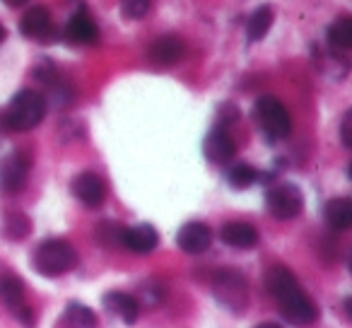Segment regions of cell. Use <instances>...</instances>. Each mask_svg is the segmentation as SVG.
Segmentation results:
<instances>
[{"label":"cell","instance_id":"obj_11","mask_svg":"<svg viewBox=\"0 0 352 328\" xmlns=\"http://www.w3.org/2000/svg\"><path fill=\"white\" fill-rule=\"evenodd\" d=\"M184 54H186V44H184L182 36H176V34L160 36V39H155L150 46V61L155 65H162V68L179 63V61L184 58Z\"/></svg>","mask_w":352,"mask_h":328},{"label":"cell","instance_id":"obj_3","mask_svg":"<svg viewBox=\"0 0 352 328\" xmlns=\"http://www.w3.org/2000/svg\"><path fill=\"white\" fill-rule=\"evenodd\" d=\"M32 261H34L36 273L46 275V278H58L78 265V251L65 239H49L39 244Z\"/></svg>","mask_w":352,"mask_h":328},{"label":"cell","instance_id":"obj_21","mask_svg":"<svg viewBox=\"0 0 352 328\" xmlns=\"http://www.w3.org/2000/svg\"><path fill=\"white\" fill-rule=\"evenodd\" d=\"M270 25H273V8L270 6H261L254 15L249 17V25H246V34L249 41H261L268 34Z\"/></svg>","mask_w":352,"mask_h":328},{"label":"cell","instance_id":"obj_23","mask_svg":"<svg viewBox=\"0 0 352 328\" xmlns=\"http://www.w3.org/2000/svg\"><path fill=\"white\" fill-rule=\"evenodd\" d=\"M6 234L10 237V239H22V237H27L30 234V220H27L25 215H20V212L10 215L6 220Z\"/></svg>","mask_w":352,"mask_h":328},{"label":"cell","instance_id":"obj_18","mask_svg":"<svg viewBox=\"0 0 352 328\" xmlns=\"http://www.w3.org/2000/svg\"><path fill=\"white\" fill-rule=\"evenodd\" d=\"M323 215H326L328 227L338 232L350 230L352 225V201L350 198H333V201L326 203L323 208Z\"/></svg>","mask_w":352,"mask_h":328},{"label":"cell","instance_id":"obj_13","mask_svg":"<svg viewBox=\"0 0 352 328\" xmlns=\"http://www.w3.org/2000/svg\"><path fill=\"white\" fill-rule=\"evenodd\" d=\"M20 32L30 39H49L54 34V22H51V12L44 6H34L22 15Z\"/></svg>","mask_w":352,"mask_h":328},{"label":"cell","instance_id":"obj_12","mask_svg":"<svg viewBox=\"0 0 352 328\" xmlns=\"http://www.w3.org/2000/svg\"><path fill=\"white\" fill-rule=\"evenodd\" d=\"M203 152L212 164H227L234 157L236 145L225 128H215V131L208 133L206 142H203Z\"/></svg>","mask_w":352,"mask_h":328},{"label":"cell","instance_id":"obj_26","mask_svg":"<svg viewBox=\"0 0 352 328\" xmlns=\"http://www.w3.org/2000/svg\"><path fill=\"white\" fill-rule=\"evenodd\" d=\"M340 138H342V145H345V147H352V111H347L345 116H342Z\"/></svg>","mask_w":352,"mask_h":328},{"label":"cell","instance_id":"obj_29","mask_svg":"<svg viewBox=\"0 0 352 328\" xmlns=\"http://www.w3.org/2000/svg\"><path fill=\"white\" fill-rule=\"evenodd\" d=\"M3 41H6V30L0 27V44H3Z\"/></svg>","mask_w":352,"mask_h":328},{"label":"cell","instance_id":"obj_7","mask_svg":"<svg viewBox=\"0 0 352 328\" xmlns=\"http://www.w3.org/2000/svg\"><path fill=\"white\" fill-rule=\"evenodd\" d=\"M265 208L275 220H292L302 212L304 196L294 184H280L265 193Z\"/></svg>","mask_w":352,"mask_h":328},{"label":"cell","instance_id":"obj_17","mask_svg":"<svg viewBox=\"0 0 352 328\" xmlns=\"http://www.w3.org/2000/svg\"><path fill=\"white\" fill-rule=\"evenodd\" d=\"M104 307H107L109 314H113L126 323H135L138 314H140V304L128 292H107L104 294Z\"/></svg>","mask_w":352,"mask_h":328},{"label":"cell","instance_id":"obj_27","mask_svg":"<svg viewBox=\"0 0 352 328\" xmlns=\"http://www.w3.org/2000/svg\"><path fill=\"white\" fill-rule=\"evenodd\" d=\"M3 3H8L10 8H17V6H25V3H30V0H3Z\"/></svg>","mask_w":352,"mask_h":328},{"label":"cell","instance_id":"obj_25","mask_svg":"<svg viewBox=\"0 0 352 328\" xmlns=\"http://www.w3.org/2000/svg\"><path fill=\"white\" fill-rule=\"evenodd\" d=\"M118 6H121L123 17H128V20H140V17H145L147 10H150V0H121Z\"/></svg>","mask_w":352,"mask_h":328},{"label":"cell","instance_id":"obj_24","mask_svg":"<svg viewBox=\"0 0 352 328\" xmlns=\"http://www.w3.org/2000/svg\"><path fill=\"white\" fill-rule=\"evenodd\" d=\"M162 297H164V292H162L160 285H157V283H145L140 287V292H138L135 302L145 304V307H157V304L162 302Z\"/></svg>","mask_w":352,"mask_h":328},{"label":"cell","instance_id":"obj_28","mask_svg":"<svg viewBox=\"0 0 352 328\" xmlns=\"http://www.w3.org/2000/svg\"><path fill=\"white\" fill-rule=\"evenodd\" d=\"M256 328H280L278 323H273V321H263V323H258Z\"/></svg>","mask_w":352,"mask_h":328},{"label":"cell","instance_id":"obj_8","mask_svg":"<svg viewBox=\"0 0 352 328\" xmlns=\"http://www.w3.org/2000/svg\"><path fill=\"white\" fill-rule=\"evenodd\" d=\"M30 174V157L22 150H15L0 164V188L6 193H17L27 184Z\"/></svg>","mask_w":352,"mask_h":328},{"label":"cell","instance_id":"obj_22","mask_svg":"<svg viewBox=\"0 0 352 328\" xmlns=\"http://www.w3.org/2000/svg\"><path fill=\"white\" fill-rule=\"evenodd\" d=\"M227 182H230L232 188H249L258 182V172L251 164H234L227 172Z\"/></svg>","mask_w":352,"mask_h":328},{"label":"cell","instance_id":"obj_4","mask_svg":"<svg viewBox=\"0 0 352 328\" xmlns=\"http://www.w3.org/2000/svg\"><path fill=\"white\" fill-rule=\"evenodd\" d=\"M254 116L258 121L261 131L270 138V140H283V138L289 135L292 131V118H289V111L285 109V104L280 102L278 97H261L254 107Z\"/></svg>","mask_w":352,"mask_h":328},{"label":"cell","instance_id":"obj_5","mask_svg":"<svg viewBox=\"0 0 352 328\" xmlns=\"http://www.w3.org/2000/svg\"><path fill=\"white\" fill-rule=\"evenodd\" d=\"M0 302L6 304L8 311H10L17 321H22L25 326L32 328V323H34V314H32L30 304H27L22 280L8 268H0Z\"/></svg>","mask_w":352,"mask_h":328},{"label":"cell","instance_id":"obj_20","mask_svg":"<svg viewBox=\"0 0 352 328\" xmlns=\"http://www.w3.org/2000/svg\"><path fill=\"white\" fill-rule=\"evenodd\" d=\"M328 44L338 51H350L352 49V17L342 15L328 27Z\"/></svg>","mask_w":352,"mask_h":328},{"label":"cell","instance_id":"obj_16","mask_svg":"<svg viewBox=\"0 0 352 328\" xmlns=\"http://www.w3.org/2000/svg\"><path fill=\"white\" fill-rule=\"evenodd\" d=\"M220 239L232 249H254L258 244V230L249 222H227L220 230Z\"/></svg>","mask_w":352,"mask_h":328},{"label":"cell","instance_id":"obj_2","mask_svg":"<svg viewBox=\"0 0 352 328\" xmlns=\"http://www.w3.org/2000/svg\"><path fill=\"white\" fill-rule=\"evenodd\" d=\"M46 113V99L41 92L34 89H22L12 97L10 107L6 111V126L10 131H32L44 121Z\"/></svg>","mask_w":352,"mask_h":328},{"label":"cell","instance_id":"obj_15","mask_svg":"<svg viewBox=\"0 0 352 328\" xmlns=\"http://www.w3.org/2000/svg\"><path fill=\"white\" fill-rule=\"evenodd\" d=\"M65 36H68L73 44H82V46H92L97 44L99 32L94 20L89 17L87 10H78L70 15L68 25H65Z\"/></svg>","mask_w":352,"mask_h":328},{"label":"cell","instance_id":"obj_6","mask_svg":"<svg viewBox=\"0 0 352 328\" xmlns=\"http://www.w3.org/2000/svg\"><path fill=\"white\" fill-rule=\"evenodd\" d=\"M212 292L222 302V307L232 309V311H244L249 304V285L234 270H222L212 280Z\"/></svg>","mask_w":352,"mask_h":328},{"label":"cell","instance_id":"obj_14","mask_svg":"<svg viewBox=\"0 0 352 328\" xmlns=\"http://www.w3.org/2000/svg\"><path fill=\"white\" fill-rule=\"evenodd\" d=\"M121 244L126 246V249H131L133 254H150V251H155L157 244H160V234H157V230L152 225L142 222V225L123 230Z\"/></svg>","mask_w":352,"mask_h":328},{"label":"cell","instance_id":"obj_1","mask_svg":"<svg viewBox=\"0 0 352 328\" xmlns=\"http://www.w3.org/2000/svg\"><path fill=\"white\" fill-rule=\"evenodd\" d=\"M265 287L278 302L280 314L294 326H309L318 318L316 304L309 299V294L302 289L299 280L285 265H270L265 273Z\"/></svg>","mask_w":352,"mask_h":328},{"label":"cell","instance_id":"obj_19","mask_svg":"<svg viewBox=\"0 0 352 328\" xmlns=\"http://www.w3.org/2000/svg\"><path fill=\"white\" fill-rule=\"evenodd\" d=\"M65 328H97V314L89 307L78 302H70L63 311Z\"/></svg>","mask_w":352,"mask_h":328},{"label":"cell","instance_id":"obj_9","mask_svg":"<svg viewBox=\"0 0 352 328\" xmlns=\"http://www.w3.org/2000/svg\"><path fill=\"white\" fill-rule=\"evenodd\" d=\"M70 188H73V196L87 208H99L107 201V184L102 182V177H97L92 172L78 174Z\"/></svg>","mask_w":352,"mask_h":328},{"label":"cell","instance_id":"obj_10","mask_svg":"<svg viewBox=\"0 0 352 328\" xmlns=\"http://www.w3.org/2000/svg\"><path fill=\"white\" fill-rule=\"evenodd\" d=\"M176 244L179 249L186 251V254H203V251L210 249L212 244V232L206 222H186V225L179 230L176 234Z\"/></svg>","mask_w":352,"mask_h":328}]
</instances>
